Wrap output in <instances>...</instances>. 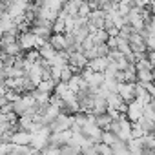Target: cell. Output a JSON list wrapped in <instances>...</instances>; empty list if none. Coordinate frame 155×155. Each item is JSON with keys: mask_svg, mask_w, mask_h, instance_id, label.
<instances>
[{"mask_svg": "<svg viewBox=\"0 0 155 155\" xmlns=\"http://www.w3.org/2000/svg\"><path fill=\"white\" fill-rule=\"evenodd\" d=\"M88 57L84 55V51L82 49H77V51H71L69 53V64L73 66V68H77V69H84L86 66H88Z\"/></svg>", "mask_w": 155, "mask_h": 155, "instance_id": "277c9868", "label": "cell"}, {"mask_svg": "<svg viewBox=\"0 0 155 155\" xmlns=\"http://www.w3.org/2000/svg\"><path fill=\"white\" fill-rule=\"evenodd\" d=\"M49 44H51L57 51H64V49L68 48V44H66V33H55V31H53V35L49 37Z\"/></svg>", "mask_w": 155, "mask_h": 155, "instance_id": "52a82bcc", "label": "cell"}, {"mask_svg": "<svg viewBox=\"0 0 155 155\" xmlns=\"http://www.w3.org/2000/svg\"><path fill=\"white\" fill-rule=\"evenodd\" d=\"M108 62H110V58H108V57H97V58H91V60L88 62V66H90L93 71H102V73H104V69H106Z\"/></svg>", "mask_w": 155, "mask_h": 155, "instance_id": "9c48e42d", "label": "cell"}, {"mask_svg": "<svg viewBox=\"0 0 155 155\" xmlns=\"http://www.w3.org/2000/svg\"><path fill=\"white\" fill-rule=\"evenodd\" d=\"M101 140L106 142V144H110V146H113L117 140H120V137H119L115 131H111V130H102V137H101Z\"/></svg>", "mask_w": 155, "mask_h": 155, "instance_id": "7c38bea8", "label": "cell"}, {"mask_svg": "<svg viewBox=\"0 0 155 155\" xmlns=\"http://www.w3.org/2000/svg\"><path fill=\"white\" fill-rule=\"evenodd\" d=\"M137 81L139 82H151L153 81V69L137 68Z\"/></svg>", "mask_w": 155, "mask_h": 155, "instance_id": "8fae6325", "label": "cell"}, {"mask_svg": "<svg viewBox=\"0 0 155 155\" xmlns=\"http://www.w3.org/2000/svg\"><path fill=\"white\" fill-rule=\"evenodd\" d=\"M90 11H91V8H90V4H88V0H84V2L81 4V8H79V17H82V18H88V15H90Z\"/></svg>", "mask_w": 155, "mask_h": 155, "instance_id": "5bb4252c", "label": "cell"}, {"mask_svg": "<svg viewBox=\"0 0 155 155\" xmlns=\"http://www.w3.org/2000/svg\"><path fill=\"white\" fill-rule=\"evenodd\" d=\"M18 44L22 46V49H24V51H28V49L35 48V44H37V35H35L31 29H28V31H24V33H20V35H18Z\"/></svg>", "mask_w": 155, "mask_h": 155, "instance_id": "5b68a950", "label": "cell"}, {"mask_svg": "<svg viewBox=\"0 0 155 155\" xmlns=\"http://www.w3.org/2000/svg\"><path fill=\"white\" fill-rule=\"evenodd\" d=\"M117 93L122 97L124 102H131L135 99V82H119Z\"/></svg>", "mask_w": 155, "mask_h": 155, "instance_id": "3957f363", "label": "cell"}, {"mask_svg": "<svg viewBox=\"0 0 155 155\" xmlns=\"http://www.w3.org/2000/svg\"><path fill=\"white\" fill-rule=\"evenodd\" d=\"M146 57H148V60L155 66V49H148V51H146Z\"/></svg>", "mask_w": 155, "mask_h": 155, "instance_id": "2e32d148", "label": "cell"}, {"mask_svg": "<svg viewBox=\"0 0 155 155\" xmlns=\"http://www.w3.org/2000/svg\"><path fill=\"white\" fill-rule=\"evenodd\" d=\"M71 124H73V115L60 111V113L55 117V120L49 124V130H51V131H62V130H69Z\"/></svg>", "mask_w": 155, "mask_h": 155, "instance_id": "6da1fadb", "label": "cell"}, {"mask_svg": "<svg viewBox=\"0 0 155 155\" xmlns=\"http://www.w3.org/2000/svg\"><path fill=\"white\" fill-rule=\"evenodd\" d=\"M31 139H33V133L31 131H26V130H17L13 135H11V142H15V144H29L31 142Z\"/></svg>", "mask_w": 155, "mask_h": 155, "instance_id": "8992f818", "label": "cell"}, {"mask_svg": "<svg viewBox=\"0 0 155 155\" xmlns=\"http://www.w3.org/2000/svg\"><path fill=\"white\" fill-rule=\"evenodd\" d=\"M38 51H40V57H42V58H48V60H51V58L57 55V49L49 44V40H48L46 44H42V46L38 48Z\"/></svg>", "mask_w": 155, "mask_h": 155, "instance_id": "30bf717a", "label": "cell"}, {"mask_svg": "<svg viewBox=\"0 0 155 155\" xmlns=\"http://www.w3.org/2000/svg\"><path fill=\"white\" fill-rule=\"evenodd\" d=\"M144 42H146V48L148 49H155V33H150L144 37Z\"/></svg>", "mask_w": 155, "mask_h": 155, "instance_id": "9a60e30c", "label": "cell"}, {"mask_svg": "<svg viewBox=\"0 0 155 155\" xmlns=\"http://www.w3.org/2000/svg\"><path fill=\"white\" fill-rule=\"evenodd\" d=\"M135 99L137 101H140L142 104H148L150 101H151V95H150V91L144 88V84H140L139 81L135 82Z\"/></svg>", "mask_w": 155, "mask_h": 155, "instance_id": "ba28073f", "label": "cell"}, {"mask_svg": "<svg viewBox=\"0 0 155 155\" xmlns=\"http://www.w3.org/2000/svg\"><path fill=\"white\" fill-rule=\"evenodd\" d=\"M73 75H75V73H73V69H71L69 64H66V66L60 68V81H62V82H68Z\"/></svg>", "mask_w": 155, "mask_h": 155, "instance_id": "4fadbf2b", "label": "cell"}, {"mask_svg": "<svg viewBox=\"0 0 155 155\" xmlns=\"http://www.w3.org/2000/svg\"><path fill=\"white\" fill-rule=\"evenodd\" d=\"M144 106L146 104H142L140 101H137V99H133L131 102H128V108H126V117L131 120V122H137L142 115H144Z\"/></svg>", "mask_w": 155, "mask_h": 155, "instance_id": "7a4b0ae2", "label": "cell"}]
</instances>
